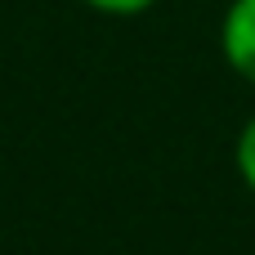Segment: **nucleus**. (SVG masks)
<instances>
[{"label": "nucleus", "mask_w": 255, "mask_h": 255, "mask_svg": "<svg viewBox=\"0 0 255 255\" xmlns=\"http://www.w3.org/2000/svg\"><path fill=\"white\" fill-rule=\"evenodd\" d=\"M220 54L233 76L255 85V0H229L220 13Z\"/></svg>", "instance_id": "obj_1"}, {"label": "nucleus", "mask_w": 255, "mask_h": 255, "mask_svg": "<svg viewBox=\"0 0 255 255\" xmlns=\"http://www.w3.org/2000/svg\"><path fill=\"white\" fill-rule=\"evenodd\" d=\"M233 166H238L242 188L255 197V112L247 117V126L238 130V143H233Z\"/></svg>", "instance_id": "obj_2"}, {"label": "nucleus", "mask_w": 255, "mask_h": 255, "mask_svg": "<svg viewBox=\"0 0 255 255\" xmlns=\"http://www.w3.org/2000/svg\"><path fill=\"white\" fill-rule=\"evenodd\" d=\"M81 4L94 9V13H103V18H139V13L157 9L161 0H81Z\"/></svg>", "instance_id": "obj_3"}]
</instances>
